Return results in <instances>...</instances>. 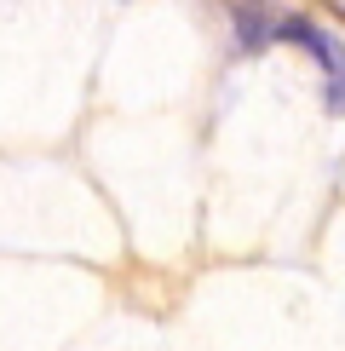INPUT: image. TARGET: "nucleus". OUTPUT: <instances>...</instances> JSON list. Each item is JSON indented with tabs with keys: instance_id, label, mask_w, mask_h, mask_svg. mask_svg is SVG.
<instances>
[{
	"instance_id": "1",
	"label": "nucleus",
	"mask_w": 345,
	"mask_h": 351,
	"mask_svg": "<svg viewBox=\"0 0 345 351\" xmlns=\"http://www.w3.org/2000/svg\"><path fill=\"white\" fill-rule=\"evenodd\" d=\"M236 35H242V47H248V52H259V47H265L270 23L259 18V6H248V12H236Z\"/></svg>"
}]
</instances>
